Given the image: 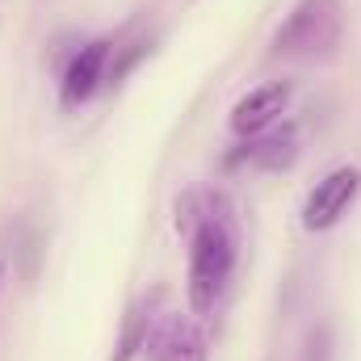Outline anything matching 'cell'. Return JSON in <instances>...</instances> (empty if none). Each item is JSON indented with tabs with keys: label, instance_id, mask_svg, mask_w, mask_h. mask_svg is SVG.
I'll use <instances>...</instances> for the list:
<instances>
[{
	"label": "cell",
	"instance_id": "cell-9",
	"mask_svg": "<svg viewBox=\"0 0 361 361\" xmlns=\"http://www.w3.org/2000/svg\"><path fill=\"white\" fill-rule=\"evenodd\" d=\"M0 281H4V265H0Z\"/></svg>",
	"mask_w": 361,
	"mask_h": 361
},
{
	"label": "cell",
	"instance_id": "cell-4",
	"mask_svg": "<svg viewBox=\"0 0 361 361\" xmlns=\"http://www.w3.org/2000/svg\"><path fill=\"white\" fill-rule=\"evenodd\" d=\"M143 357L147 361H206V332L197 324V315H156L152 319V332H147V345H143Z\"/></svg>",
	"mask_w": 361,
	"mask_h": 361
},
{
	"label": "cell",
	"instance_id": "cell-5",
	"mask_svg": "<svg viewBox=\"0 0 361 361\" xmlns=\"http://www.w3.org/2000/svg\"><path fill=\"white\" fill-rule=\"evenodd\" d=\"M290 85L286 80H269V85H257L252 92H244L235 105H231V118H227V126H231V135H240V139H257V135H265L269 126H277V118L286 114V105H290Z\"/></svg>",
	"mask_w": 361,
	"mask_h": 361
},
{
	"label": "cell",
	"instance_id": "cell-6",
	"mask_svg": "<svg viewBox=\"0 0 361 361\" xmlns=\"http://www.w3.org/2000/svg\"><path fill=\"white\" fill-rule=\"evenodd\" d=\"M109 55H114V42L109 38L85 42L72 55V63H68V72L59 80V101L63 105H85V101H92V92L101 89V80L109 76Z\"/></svg>",
	"mask_w": 361,
	"mask_h": 361
},
{
	"label": "cell",
	"instance_id": "cell-1",
	"mask_svg": "<svg viewBox=\"0 0 361 361\" xmlns=\"http://www.w3.org/2000/svg\"><path fill=\"white\" fill-rule=\"evenodd\" d=\"M240 257V231L223 197H206L193 231H189V311L210 319L227 294V281Z\"/></svg>",
	"mask_w": 361,
	"mask_h": 361
},
{
	"label": "cell",
	"instance_id": "cell-8",
	"mask_svg": "<svg viewBox=\"0 0 361 361\" xmlns=\"http://www.w3.org/2000/svg\"><path fill=\"white\" fill-rule=\"evenodd\" d=\"M152 319H156V315H147V307H130V315H126V324H122V341H118L114 361H135L143 353L147 332H152Z\"/></svg>",
	"mask_w": 361,
	"mask_h": 361
},
{
	"label": "cell",
	"instance_id": "cell-3",
	"mask_svg": "<svg viewBox=\"0 0 361 361\" xmlns=\"http://www.w3.org/2000/svg\"><path fill=\"white\" fill-rule=\"evenodd\" d=\"M357 193H361V169L357 164L332 169L328 177L307 193V202H302V227H307V231H332V227L349 214V206L357 202Z\"/></svg>",
	"mask_w": 361,
	"mask_h": 361
},
{
	"label": "cell",
	"instance_id": "cell-7",
	"mask_svg": "<svg viewBox=\"0 0 361 361\" xmlns=\"http://www.w3.org/2000/svg\"><path fill=\"white\" fill-rule=\"evenodd\" d=\"M244 160L257 164V169H265V173L290 169L298 160V130H294V122H281V126H269L257 139H244V152H235L231 164H244Z\"/></svg>",
	"mask_w": 361,
	"mask_h": 361
},
{
	"label": "cell",
	"instance_id": "cell-2",
	"mask_svg": "<svg viewBox=\"0 0 361 361\" xmlns=\"http://www.w3.org/2000/svg\"><path fill=\"white\" fill-rule=\"evenodd\" d=\"M345 34L341 0H298L269 42L273 59H328Z\"/></svg>",
	"mask_w": 361,
	"mask_h": 361
}]
</instances>
